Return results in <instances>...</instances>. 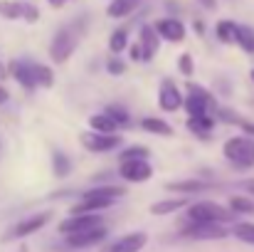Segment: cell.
<instances>
[{"label":"cell","instance_id":"25","mask_svg":"<svg viewBox=\"0 0 254 252\" xmlns=\"http://www.w3.org/2000/svg\"><path fill=\"white\" fill-rule=\"evenodd\" d=\"M32 72H35V80H37L40 86H52L55 75H52L50 67H45V65H32Z\"/></svg>","mask_w":254,"mask_h":252},{"label":"cell","instance_id":"42","mask_svg":"<svg viewBox=\"0 0 254 252\" xmlns=\"http://www.w3.org/2000/svg\"><path fill=\"white\" fill-rule=\"evenodd\" d=\"M252 82H254V70H252Z\"/></svg>","mask_w":254,"mask_h":252},{"label":"cell","instance_id":"36","mask_svg":"<svg viewBox=\"0 0 254 252\" xmlns=\"http://www.w3.org/2000/svg\"><path fill=\"white\" fill-rule=\"evenodd\" d=\"M237 124H240V126H242L247 134H252V136H254V126H252V124H247V121H237Z\"/></svg>","mask_w":254,"mask_h":252},{"label":"cell","instance_id":"13","mask_svg":"<svg viewBox=\"0 0 254 252\" xmlns=\"http://www.w3.org/2000/svg\"><path fill=\"white\" fill-rule=\"evenodd\" d=\"M146 233H131V235H124L121 240H116L109 252H138L143 250V245H146Z\"/></svg>","mask_w":254,"mask_h":252},{"label":"cell","instance_id":"17","mask_svg":"<svg viewBox=\"0 0 254 252\" xmlns=\"http://www.w3.org/2000/svg\"><path fill=\"white\" fill-rule=\"evenodd\" d=\"M235 42L245 50V52H254V30L247 25H237V32H235Z\"/></svg>","mask_w":254,"mask_h":252},{"label":"cell","instance_id":"26","mask_svg":"<svg viewBox=\"0 0 254 252\" xmlns=\"http://www.w3.org/2000/svg\"><path fill=\"white\" fill-rule=\"evenodd\" d=\"M52 164H55V175H57V178H64V175L69 173V168H72L69 159H67L64 154H60V151L52 154Z\"/></svg>","mask_w":254,"mask_h":252},{"label":"cell","instance_id":"12","mask_svg":"<svg viewBox=\"0 0 254 252\" xmlns=\"http://www.w3.org/2000/svg\"><path fill=\"white\" fill-rule=\"evenodd\" d=\"M156 30L161 37H166L170 42H180L185 37V25L180 20H173V17H166V20H158L156 22Z\"/></svg>","mask_w":254,"mask_h":252},{"label":"cell","instance_id":"5","mask_svg":"<svg viewBox=\"0 0 254 252\" xmlns=\"http://www.w3.org/2000/svg\"><path fill=\"white\" fill-rule=\"evenodd\" d=\"M96 225H101V220L94 213H72V218H67V220L60 223V233L62 235H77V233L91 230Z\"/></svg>","mask_w":254,"mask_h":252},{"label":"cell","instance_id":"7","mask_svg":"<svg viewBox=\"0 0 254 252\" xmlns=\"http://www.w3.org/2000/svg\"><path fill=\"white\" fill-rule=\"evenodd\" d=\"M121 175L128 183H143L153 175V168L146 159H128V161H121Z\"/></svg>","mask_w":254,"mask_h":252},{"label":"cell","instance_id":"22","mask_svg":"<svg viewBox=\"0 0 254 252\" xmlns=\"http://www.w3.org/2000/svg\"><path fill=\"white\" fill-rule=\"evenodd\" d=\"M141 126L146 129V131H153V134H163V136H170L173 134V129H170V124H166L163 119H143L141 121Z\"/></svg>","mask_w":254,"mask_h":252},{"label":"cell","instance_id":"19","mask_svg":"<svg viewBox=\"0 0 254 252\" xmlns=\"http://www.w3.org/2000/svg\"><path fill=\"white\" fill-rule=\"evenodd\" d=\"M136 5H138V0H114L106 12H109V17H126Z\"/></svg>","mask_w":254,"mask_h":252},{"label":"cell","instance_id":"30","mask_svg":"<svg viewBox=\"0 0 254 252\" xmlns=\"http://www.w3.org/2000/svg\"><path fill=\"white\" fill-rule=\"evenodd\" d=\"M146 156H148V149L133 146V149H126V151L121 154V161H128V159H146Z\"/></svg>","mask_w":254,"mask_h":252},{"label":"cell","instance_id":"10","mask_svg":"<svg viewBox=\"0 0 254 252\" xmlns=\"http://www.w3.org/2000/svg\"><path fill=\"white\" fill-rule=\"evenodd\" d=\"M180 104H183V94L178 91V86L170 80H166L161 84V91H158V106L163 111H175V109H180Z\"/></svg>","mask_w":254,"mask_h":252},{"label":"cell","instance_id":"28","mask_svg":"<svg viewBox=\"0 0 254 252\" xmlns=\"http://www.w3.org/2000/svg\"><path fill=\"white\" fill-rule=\"evenodd\" d=\"M126 45H128V35H126V30H116V32L111 35V40H109L111 52H124Z\"/></svg>","mask_w":254,"mask_h":252},{"label":"cell","instance_id":"16","mask_svg":"<svg viewBox=\"0 0 254 252\" xmlns=\"http://www.w3.org/2000/svg\"><path fill=\"white\" fill-rule=\"evenodd\" d=\"M89 124H91L94 131H101V134H114L116 126H119V124L111 119V114H94V116L89 119Z\"/></svg>","mask_w":254,"mask_h":252},{"label":"cell","instance_id":"39","mask_svg":"<svg viewBox=\"0 0 254 252\" xmlns=\"http://www.w3.org/2000/svg\"><path fill=\"white\" fill-rule=\"evenodd\" d=\"M2 77H5V67L0 65V80H2Z\"/></svg>","mask_w":254,"mask_h":252},{"label":"cell","instance_id":"24","mask_svg":"<svg viewBox=\"0 0 254 252\" xmlns=\"http://www.w3.org/2000/svg\"><path fill=\"white\" fill-rule=\"evenodd\" d=\"M235 32H237V25L235 22H230V20L217 22V40L220 42H235Z\"/></svg>","mask_w":254,"mask_h":252},{"label":"cell","instance_id":"18","mask_svg":"<svg viewBox=\"0 0 254 252\" xmlns=\"http://www.w3.org/2000/svg\"><path fill=\"white\" fill-rule=\"evenodd\" d=\"M185 205V198H173V200H161V203H153L151 205V213L153 215H168V213H175Z\"/></svg>","mask_w":254,"mask_h":252},{"label":"cell","instance_id":"27","mask_svg":"<svg viewBox=\"0 0 254 252\" xmlns=\"http://www.w3.org/2000/svg\"><path fill=\"white\" fill-rule=\"evenodd\" d=\"M242 243H247V245H254V223H237L235 225V230H232Z\"/></svg>","mask_w":254,"mask_h":252},{"label":"cell","instance_id":"6","mask_svg":"<svg viewBox=\"0 0 254 252\" xmlns=\"http://www.w3.org/2000/svg\"><path fill=\"white\" fill-rule=\"evenodd\" d=\"M183 235L192 240H222L227 238V230L220 223H190L183 230Z\"/></svg>","mask_w":254,"mask_h":252},{"label":"cell","instance_id":"34","mask_svg":"<svg viewBox=\"0 0 254 252\" xmlns=\"http://www.w3.org/2000/svg\"><path fill=\"white\" fill-rule=\"evenodd\" d=\"M106 70H109L111 75H121V72H124V65H121L119 60H109V65H106Z\"/></svg>","mask_w":254,"mask_h":252},{"label":"cell","instance_id":"37","mask_svg":"<svg viewBox=\"0 0 254 252\" xmlns=\"http://www.w3.org/2000/svg\"><path fill=\"white\" fill-rule=\"evenodd\" d=\"M47 2H50V5H52V7H62V5H64V2H67V0H47Z\"/></svg>","mask_w":254,"mask_h":252},{"label":"cell","instance_id":"11","mask_svg":"<svg viewBox=\"0 0 254 252\" xmlns=\"http://www.w3.org/2000/svg\"><path fill=\"white\" fill-rule=\"evenodd\" d=\"M138 45H141L143 60H153V55H156V50H158V45H161V35H158L156 25H143V27H141V40H138Z\"/></svg>","mask_w":254,"mask_h":252},{"label":"cell","instance_id":"15","mask_svg":"<svg viewBox=\"0 0 254 252\" xmlns=\"http://www.w3.org/2000/svg\"><path fill=\"white\" fill-rule=\"evenodd\" d=\"M12 77L17 80V82L22 84V86H27V89H32V86H37V80H35V72H32V65H22V62H15L12 67Z\"/></svg>","mask_w":254,"mask_h":252},{"label":"cell","instance_id":"21","mask_svg":"<svg viewBox=\"0 0 254 252\" xmlns=\"http://www.w3.org/2000/svg\"><path fill=\"white\" fill-rule=\"evenodd\" d=\"M22 12H25V2H10V0L0 2V15L7 20H20Z\"/></svg>","mask_w":254,"mask_h":252},{"label":"cell","instance_id":"29","mask_svg":"<svg viewBox=\"0 0 254 252\" xmlns=\"http://www.w3.org/2000/svg\"><path fill=\"white\" fill-rule=\"evenodd\" d=\"M230 208H232L235 213H254V203L250 198H242V195H235V198L230 200Z\"/></svg>","mask_w":254,"mask_h":252},{"label":"cell","instance_id":"41","mask_svg":"<svg viewBox=\"0 0 254 252\" xmlns=\"http://www.w3.org/2000/svg\"><path fill=\"white\" fill-rule=\"evenodd\" d=\"M20 252H27V248H22V250H20Z\"/></svg>","mask_w":254,"mask_h":252},{"label":"cell","instance_id":"1","mask_svg":"<svg viewBox=\"0 0 254 252\" xmlns=\"http://www.w3.org/2000/svg\"><path fill=\"white\" fill-rule=\"evenodd\" d=\"M79 37H82V22H74V25L62 27V30L55 35V40H52L50 57H52L55 62H64V60L74 52V47L79 45Z\"/></svg>","mask_w":254,"mask_h":252},{"label":"cell","instance_id":"38","mask_svg":"<svg viewBox=\"0 0 254 252\" xmlns=\"http://www.w3.org/2000/svg\"><path fill=\"white\" fill-rule=\"evenodd\" d=\"M5 101H7V91L0 86V104H5Z\"/></svg>","mask_w":254,"mask_h":252},{"label":"cell","instance_id":"9","mask_svg":"<svg viewBox=\"0 0 254 252\" xmlns=\"http://www.w3.org/2000/svg\"><path fill=\"white\" fill-rule=\"evenodd\" d=\"M82 144H84V149L99 154V151H111V149H116V146L121 144V139H119V136H111V134L91 131V134H84V136H82Z\"/></svg>","mask_w":254,"mask_h":252},{"label":"cell","instance_id":"2","mask_svg":"<svg viewBox=\"0 0 254 252\" xmlns=\"http://www.w3.org/2000/svg\"><path fill=\"white\" fill-rule=\"evenodd\" d=\"M232 215H235L232 208L217 205L212 200H200V203H192L188 208L190 223H227V220H232Z\"/></svg>","mask_w":254,"mask_h":252},{"label":"cell","instance_id":"40","mask_svg":"<svg viewBox=\"0 0 254 252\" xmlns=\"http://www.w3.org/2000/svg\"><path fill=\"white\" fill-rule=\"evenodd\" d=\"M247 188H250V190H252V193H254V183H247Z\"/></svg>","mask_w":254,"mask_h":252},{"label":"cell","instance_id":"8","mask_svg":"<svg viewBox=\"0 0 254 252\" xmlns=\"http://www.w3.org/2000/svg\"><path fill=\"white\" fill-rule=\"evenodd\" d=\"M101 240H106V228H104V225H96V228L84 230V233H77V235H67V243H69V248H74V250L99 245Z\"/></svg>","mask_w":254,"mask_h":252},{"label":"cell","instance_id":"14","mask_svg":"<svg viewBox=\"0 0 254 252\" xmlns=\"http://www.w3.org/2000/svg\"><path fill=\"white\" fill-rule=\"evenodd\" d=\"M207 101H210V96L205 91L195 89V94L185 99V109L190 116H207Z\"/></svg>","mask_w":254,"mask_h":252},{"label":"cell","instance_id":"32","mask_svg":"<svg viewBox=\"0 0 254 252\" xmlns=\"http://www.w3.org/2000/svg\"><path fill=\"white\" fill-rule=\"evenodd\" d=\"M22 17H25L27 22H37V17H40V12H37V7H35V5H30V2H25V12H22Z\"/></svg>","mask_w":254,"mask_h":252},{"label":"cell","instance_id":"3","mask_svg":"<svg viewBox=\"0 0 254 252\" xmlns=\"http://www.w3.org/2000/svg\"><path fill=\"white\" fill-rule=\"evenodd\" d=\"M225 156L230 164H235L237 168H252L254 166V141L247 136H237L230 139L225 144Z\"/></svg>","mask_w":254,"mask_h":252},{"label":"cell","instance_id":"20","mask_svg":"<svg viewBox=\"0 0 254 252\" xmlns=\"http://www.w3.org/2000/svg\"><path fill=\"white\" fill-rule=\"evenodd\" d=\"M212 126H215V121L210 119V116H190L188 119V129L190 131H195V134H210L212 131Z\"/></svg>","mask_w":254,"mask_h":252},{"label":"cell","instance_id":"35","mask_svg":"<svg viewBox=\"0 0 254 252\" xmlns=\"http://www.w3.org/2000/svg\"><path fill=\"white\" fill-rule=\"evenodd\" d=\"M197 2H200V5H205L207 10H215V7H217V0H197Z\"/></svg>","mask_w":254,"mask_h":252},{"label":"cell","instance_id":"31","mask_svg":"<svg viewBox=\"0 0 254 252\" xmlns=\"http://www.w3.org/2000/svg\"><path fill=\"white\" fill-rule=\"evenodd\" d=\"M106 114H111V119H114L119 126H121V124H124V126L128 124V114H126L124 109H119V106H109V111H106Z\"/></svg>","mask_w":254,"mask_h":252},{"label":"cell","instance_id":"4","mask_svg":"<svg viewBox=\"0 0 254 252\" xmlns=\"http://www.w3.org/2000/svg\"><path fill=\"white\" fill-rule=\"evenodd\" d=\"M50 218H52V213H37V215H30V218L20 220V223L5 235V240H20V238H27V235L37 233L40 228H45V225L50 223Z\"/></svg>","mask_w":254,"mask_h":252},{"label":"cell","instance_id":"33","mask_svg":"<svg viewBox=\"0 0 254 252\" xmlns=\"http://www.w3.org/2000/svg\"><path fill=\"white\" fill-rule=\"evenodd\" d=\"M178 67H180L185 75H192V60H190V55H183V57L178 60Z\"/></svg>","mask_w":254,"mask_h":252},{"label":"cell","instance_id":"23","mask_svg":"<svg viewBox=\"0 0 254 252\" xmlns=\"http://www.w3.org/2000/svg\"><path fill=\"white\" fill-rule=\"evenodd\" d=\"M205 183L200 180H178V183H168V190H175V193H197L202 190Z\"/></svg>","mask_w":254,"mask_h":252}]
</instances>
